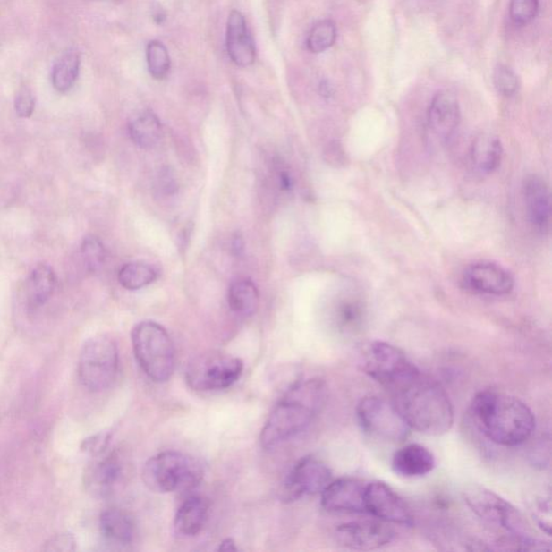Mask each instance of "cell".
<instances>
[{
	"instance_id": "5b68a950",
	"label": "cell",
	"mask_w": 552,
	"mask_h": 552,
	"mask_svg": "<svg viewBox=\"0 0 552 552\" xmlns=\"http://www.w3.org/2000/svg\"><path fill=\"white\" fill-rule=\"evenodd\" d=\"M202 477L200 463L177 451H165L150 457L143 470L146 487L157 493L191 490Z\"/></svg>"
},
{
	"instance_id": "7402d4cb",
	"label": "cell",
	"mask_w": 552,
	"mask_h": 552,
	"mask_svg": "<svg viewBox=\"0 0 552 552\" xmlns=\"http://www.w3.org/2000/svg\"><path fill=\"white\" fill-rule=\"evenodd\" d=\"M471 157L477 171L481 174H491L502 162V141L491 134L478 136L471 145Z\"/></svg>"
},
{
	"instance_id": "8d00e7d4",
	"label": "cell",
	"mask_w": 552,
	"mask_h": 552,
	"mask_svg": "<svg viewBox=\"0 0 552 552\" xmlns=\"http://www.w3.org/2000/svg\"><path fill=\"white\" fill-rule=\"evenodd\" d=\"M110 435L107 433L94 436V437L84 441V450L90 452L94 455L103 454L108 448Z\"/></svg>"
},
{
	"instance_id": "2e32d148",
	"label": "cell",
	"mask_w": 552,
	"mask_h": 552,
	"mask_svg": "<svg viewBox=\"0 0 552 552\" xmlns=\"http://www.w3.org/2000/svg\"><path fill=\"white\" fill-rule=\"evenodd\" d=\"M523 196L530 222L541 234H546L550 227L551 200L548 185L543 178L531 175L525 178Z\"/></svg>"
},
{
	"instance_id": "8992f818",
	"label": "cell",
	"mask_w": 552,
	"mask_h": 552,
	"mask_svg": "<svg viewBox=\"0 0 552 552\" xmlns=\"http://www.w3.org/2000/svg\"><path fill=\"white\" fill-rule=\"evenodd\" d=\"M465 502L481 522L488 527L504 531L512 539H536L531 535L530 525L522 514L498 494L480 486H471L463 492Z\"/></svg>"
},
{
	"instance_id": "f35d334b",
	"label": "cell",
	"mask_w": 552,
	"mask_h": 552,
	"mask_svg": "<svg viewBox=\"0 0 552 552\" xmlns=\"http://www.w3.org/2000/svg\"><path fill=\"white\" fill-rule=\"evenodd\" d=\"M238 549V546L235 545V541L233 539H225L218 547V550L222 551H236Z\"/></svg>"
},
{
	"instance_id": "9c48e42d",
	"label": "cell",
	"mask_w": 552,
	"mask_h": 552,
	"mask_svg": "<svg viewBox=\"0 0 552 552\" xmlns=\"http://www.w3.org/2000/svg\"><path fill=\"white\" fill-rule=\"evenodd\" d=\"M361 368L362 372L380 383L388 392L419 370L401 349L385 341H373L366 346L362 352Z\"/></svg>"
},
{
	"instance_id": "d6a6232c",
	"label": "cell",
	"mask_w": 552,
	"mask_h": 552,
	"mask_svg": "<svg viewBox=\"0 0 552 552\" xmlns=\"http://www.w3.org/2000/svg\"><path fill=\"white\" fill-rule=\"evenodd\" d=\"M539 9V0H512L509 14L517 25H527L536 18Z\"/></svg>"
},
{
	"instance_id": "4fadbf2b",
	"label": "cell",
	"mask_w": 552,
	"mask_h": 552,
	"mask_svg": "<svg viewBox=\"0 0 552 552\" xmlns=\"http://www.w3.org/2000/svg\"><path fill=\"white\" fill-rule=\"evenodd\" d=\"M394 530L378 519L357 520L339 525L335 530L338 543L351 550L371 551L391 543Z\"/></svg>"
},
{
	"instance_id": "e0dca14e",
	"label": "cell",
	"mask_w": 552,
	"mask_h": 552,
	"mask_svg": "<svg viewBox=\"0 0 552 552\" xmlns=\"http://www.w3.org/2000/svg\"><path fill=\"white\" fill-rule=\"evenodd\" d=\"M460 104L454 94L443 91L436 94L428 112V123L433 134L448 140L460 124Z\"/></svg>"
},
{
	"instance_id": "4316f807",
	"label": "cell",
	"mask_w": 552,
	"mask_h": 552,
	"mask_svg": "<svg viewBox=\"0 0 552 552\" xmlns=\"http://www.w3.org/2000/svg\"><path fill=\"white\" fill-rule=\"evenodd\" d=\"M81 55L76 50H67L52 68V84L56 91L66 93L75 86L81 72Z\"/></svg>"
},
{
	"instance_id": "484cf974",
	"label": "cell",
	"mask_w": 552,
	"mask_h": 552,
	"mask_svg": "<svg viewBox=\"0 0 552 552\" xmlns=\"http://www.w3.org/2000/svg\"><path fill=\"white\" fill-rule=\"evenodd\" d=\"M228 303L234 313L242 317H251L259 307V289L251 281H236L229 288Z\"/></svg>"
},
{
	"instance_id": "836d02e7",
	"label": "cell",
	"mask_w": 552,
	"mask_h": 552,
	"mask_svg": "<svg viewBox=\"0 0 552 552\" xmlns=\"http://www.w3.org/2000/svg\"><path fill=\"white\" fill-rule=\"evenodd\" d=\"M493 81L497 90L504 97H513L518 91L519 79L507 66L499 65L494 72Z\"/></svg>"
},
{
	"instance_id": "1f68e13d",
	"label": "cell",
	"mask_w": 552,
	"mask_h": 552,
	"mask_svg": "<svg viewBox=\"0 0 552 552\" xmlns=\"http://www.w3.org/2000/svg\"><path fill=\"white\" fill-rule=\"evenodd\" d=\"M81 256L87 269L97 272L104 265L106 251H105V247L98 236L88 235L82 241Z\"/></svg>"
},
{
	"instance_id": "ac0fdd59",
	"label": "cell",
	"mask_w": 552,
	"mask_h": 552,
	"mask_svg": "<svg viewBox=\"0 0 552 552\" xmlns=\"http://www.w3.org/2000/svg\"><path fill=\"white\" fill-rule=\"evenodd\" d=\"M227 51L235 65L247 67L256 61L255 41L247 28L244 15L238 10H234L228 18Z\"/></svg>"
},
{
	"instance_id": "ab89813d",
	"label": "cell",
	"mask_w": 552,
	"mask_h": 552,
	"mask_svg": "<svg viewBox=\"0 0 552 552\" xmlns=\"http://www.w3.org/2000/svg\"><path fill=\"white\" fill-rule=\"evenodd\" d=\"M234 251L235 255L242 254L244 249L243 240H242L241 236H235L234 241Z\"/></svg>"
},
{
	"instance_id": "5bb4252c",
	"label": "cell",
	"mask_w": 552,
	"mask_h": 552,
	"mask_svg": "<svg viewBox=\"0 0 552 552\" xmlns=\"http://www.w3.org/2000/svg\"><path fill=\"white\" fill-rule=\"evenodd\" d=\"M364 481L355 478L333 480L322 494V506L333 514H366Z\"/></svg>"
},
{
	"instance_id": "7a4b0ae2",
	"label": "cell",
	"mask_w": 552,
	"mask_h": 552,
	"mask_svg": "<svg viewBox=\"0 0 552 552\" xmlns=\"http://www.w3.org/2000/svg\"><path fill=\"white\" fill-rule=\"evenodd\" d=\"M471 410L482 434L498 446L523 445L534 433L536 420L532 410L508 394L491 390L478 393Z\"/></svg>"
},
{
	"instance_id": "d4e9b609",
	"label": "cell",
	"mask_w": 552,
	"mask_h": 552,
	"mask_svg": "<svg viewBox=\"0 0 552 552\" xmlns=\"http://www.w3.org/2000/svg\"><path fill=\"white\" fill-rule=\"evenodd\" d=\"M129 132L131 139L140 149H150L162 138V124L154 113L146 110L135 115L130 121Z\"/></svg>"
},
{
	"instance_id": "60d3db41",
	"label": "cell",
	"mask_w": 552,
	"mask_h": 552,
	"mask_svg": "<svg viewBox=\"0 0 552 552\" xmlns=\"http://www.w3.org/2000/svg\"><path fill=\"white\" fill-rule=\"evenodd\" d=\"M280 181H281V185L284 189H289L292 187L291 177H289L286 172L281 173Z\"/></svg>"
},
{
	"instance_id": "6da1fadb",
	"label": "cell",
	"mask_w": 552,
	"mask_h": 552,
	"mask_svg": "<svg viewBox=\"0 0 552 552\" xmlns=\"http://www.w3.org/2000/svg\"><path fill=\"white\" fill-rule=\"evenodd\" d=\"M390 393L410 429L420 434L441 436L454 427V410L448 394L420 369Z\"/></svg>"
},
{
	"instance_id": "d6986e66",
	"label": "cell",
	"mask_w": 552,
	"mask_h": 552,
	"mask_svg": "<svg viewBox=\"0 0 552 552\" xmlns=\"http://www.w3.org/2000/svg\"><path fill=\"white\" fill-rule=\"evenodd\" d=\"M123 475V461L117 452L114 451L103 457H98V460L88 467L84 477L89 491L98 497H106L113 492Z\"/></svg>"
},
{
	"instance_id": "277c9868",
	"label": "cell",
	"mask_w": 552,
	"mask_h": 552,
	"mask_svg": "<svg viewBox=\"0 0 552 552\" xmlns=\"http://www.w3.org/2000/svg\"><path fill=\"white\" fill-rule=\"evenodd\" d=\"M131 340L135 359L145 375L156 383L170 380L175 369L176 352L166 329L146 320L135 326Z\"/></svg>"
},
{
	"instance_id": "7c38bea8",
	"label": "cell",
	"mask_w": 552,
	"mask_h": 552,
	"mask_svg": "<svg viewBox=\"0 0 552 552\" xmlns=\"http://www.w3.org/2000/svg\"><path fill=\"white\" fill-rule=\"evenodd\" d=\"M366 514L386 523L412 527L413 514L406 502L385 482L367 483L365 490Z\"/></svg>"
},
{
	"instance_id": "3957f363",
	"label": "cell",
	"mask_w": 552,
	"mask_h": 552,
	"mask_svg": "<svg viewBox=\"0 0 552 552\" xmlns=\"http://www.w3.org/2000/svg\"><path fill=\"white\" fill-rule=\"evenodd\" d=\"M326 395L327 390L320 378L294 383L272 410L261 430L262 448H276L307 429L323 408Z\"/></svg>"
},
{
	"instance_id": "83f0119b",
	"label": "cell",
	"mask_w": 552,
	"mask_h": 552,
	"mask_svg": "<svg viewBox=\"0 0 552 552\" xmlns=\"http://www.w3.org/2000/svg\"><path fill=\"white\" fill-rule=\"evenodd\" d=\"M365 318V304L357 293H346L335 308V318L339 327L353 331L360 327Z\"/></svg>"
},
{
	"instance_id": "8fae6325",
	"label": "cell",
	"mask_w": 552,
	"mask_h": 552,
	"mask_svg": "<svg viewBox=\"0 0 552 552\" xmlns=\"http://www.w3.org/2000/svg\"><path fill=\"white\" fill-rule=\"evenodd\" d=\"M333 480V472L324 462L313 456L303 457L285 478L281 498L294 502L302 497L322 493Z\"/></svg>"
},
{
	"instance_id": "603a6c76",
	"label": "cell",
	"mask_w": 552,
	"mask_h": 552,
	"mask_svg": "<svg viewBox=\"0 0 552 552\" xmlns=\"http://www.w3.org/2000/svg\"><path fill=\"white\" fill-rule=\"evenodd\" d=\"M102 534L110 541L121 545L132 543L135 525L132 518L120 509H107L99 517Z\"/></svg>"
},
{
	"instance_id": "f1b7e54d",
	"label": "cell",
	"mask_w": 552,
	"mask_h": 552,
	"mask_svg": "<svg viewBox=\"0 0 552 552\" xmlns=\"http://www.w3.org/2000/svg\"><path fill=\"white\" fill-rule=\"evenodd\" d=\"M157 277V273L154 268L144 262H130L121 268L118 275L121 286L128 291H139L149 286Z\"/></svg>"
},
{
	"instance_id": "30bf717a",
	"label": "cell",
	"mask_w": 552,
	"mask_h": 552,
	"mask_svg": "<svg viewBox=\"0 0 552 552\" xmlns=\"http://www.w3.org/2000/svg\"><path fill=\"white\" fill-rule=\"evenodd\" d=\"M357 419L362 429L373 437L403 443L410 435L409 425L395 404L385 398L366 396L356 408Z\"/></svg>"
},
{
	"instance_id": "f546056e",
	"label": "cell",
	"mask_w": 552,
	"mask_h": 552,
	"mask_svg": "<svg viewBox=\"0 0 552 552\" xmlns=\"http://www.w3.org/2000/svg\"><path fill=\"white\" fill-rule=\"evenodd\" d=\"M147 66L157 81L166 79L171 70V57L166 47L159 40H152L146 48Z\"/></svg>"
},
{
	"instance_id": "4dcf8cb0",
	"label": "cell",
	"mask_w": 552,
	"mask_h": 552,
	"mask_svg": "<svg viewBox=\"0 0 552 552\" xmlns=\"http://www.w3.org/2000/svg\"><path fill=\"white\" fill-rule=\"evenodd\" d=\"M336 28L333 21L324 20L313 26L308 37V49L312 54H322L335 45Z\"/></svg>"
},
{
	"instance_id": "9a60e30c",
	"label": "cell",
	"mask_w": 552,
	"mask_h": 552,
	"mask_svg": "<svg viewBox=\"0 0 552 552\" xmlns=\"http://www.w3.org/2000/svg\"><path fill=\"white\" fill-rule=\"evenodd\" d=\"M462 282L469 291L490 296H505L511 293L514 287L511 273L492 262H478L470 266L464 271Z\"/></svg>"
},
{
	"instance_id": "74e56055",
	"label": "cell",
	"mask_w": 552,
	"mask_h": 552,
	"mask_svg": "<svg viewBox=\"0 0 552 552\" xmlns=\"http://www.w3.org/2000/svg\"><path fill=\"white\" fill-rule=\"evenodd\" d=\"M160 178V187L163 189V191H165L166 193H172L173 191H175V183L174 180H173V178L171 177L170 173L166 172L165 174H162Z\"/></svg>"
},
{
	"instance_id": "44dd1931",
	"label": "cell",
	"mask_w": 552,
	"mask_h": 552,
	"mask_svg": "<svg viewBox=\"0 0 552 552\" xmlns=\"http://www.w3.org/2000/svg\"><path fill=\"white\" fill-rule=\"evenodd\" d=\"M209 514L208 498L200 496L189 497L177 509L174 519L175 533L182 538H192L204 528Z\"/></svg>"
},
{
	"instance_id": "ffe728a7",
	"label": "cell",
	"mask_w": 552,
	"mask_h": 552,
	"mask_svg": "<svg viewBox=\"0 0 552 552\" xmlns=\"http://www.w3.org/2000/svg\"><path fill=\"white\" fill-rule=\"evenodd\" d=\"M434 454L427 446L409 444L395 452L392 467L395 474L404 478H418L429 474L435 469Z\"/></svg>"
},
{
	"instance_id": "52a82bcc",
	"label": "cell",
	"mask_w": 552,
	"mask_h": 552,
	"mask_svg": "<svg viewBox=\"0 0 552 552\" xmlns=\"http://www.w3.org/2000/svg\"><path fill=\"white\" fill-rule=\"evenodd\" d=\"M118 371L119 351L114 339L102 335L84 344L79 356L78 376L88 391H106L114 385Z\"/></svg>"
},
{
	"instance_id": "ba28073f",
	"label": "cell",
	"mask_w": 552,
	"mask_h": 552,
	"mask_svg": "<svg viewBox=\"0 0 552 552\" xmlns=\"http://www.w3.org/2000/svg\"><path fill=\"white\" fill-rule=\"evenodd\" d=\"M244 362L239 357L208 352L189 362L185 372L189 386L198 392H214L233 386L243 373Z\"/></svg>"
},
{
	"instance_id": "e575fe53",
	"label": "cell",
	"mask_w": 552,
	"mask_h": 552,
	"mask_svg": "<svg viewBox=\"0 0 552 552\" xmlns=\"http://www.w3.org/2000/svg\"><path fill=\"white\" fill-rule=\"evenodd\" d=\"M15 112L21 118H30L34 113L35 98L28 88H22L15 97Z\"/></svg>"
},
{
	"instance_id": "d590c367",
	"label": "cell",
	"mask_w": 552,
	"mask_h": 552,
	"mask_svg": "<svg viewBox=\"0 0 552 552\" xmlns=\"http://www.w3.org/2000/svg\"><path fill=\"white\" fill-rule=\"evenodd\" d=\"M75 539L71 534H61L51 539L49 543H47L45 550L49 551H71L75 550Z\"/></svg>"
},
{
	"instance_id": "cb8c5ba5",
	"label": "cell",
	"mask_w": 552,
	"mask_h": 552,
	"mask_svg": "<svg viewBox=\"0 0 552 552\" xmlns=\"http://www.w3.org/2000/svg\"><path fill=\"white\" fill-rule=\"evenodd\" d=\"M56 286L54 269L48 265L40 264L30 273L28 284V301L31 309L45 306L50 301Z\"/></svg>"
}]
</instances>
